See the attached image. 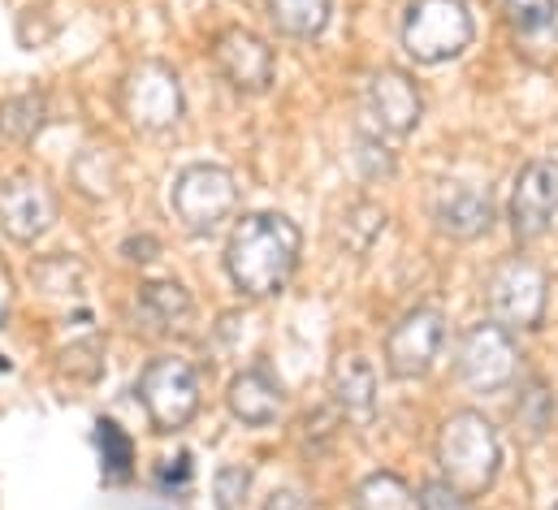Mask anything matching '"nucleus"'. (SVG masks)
Returning a JSON list of instances; mask_svg holds the SVG:
<instances>
[{
    "label": "nucleus",
    "instance_id": "nucleus-20",
    "mask_svg": "<svg viewBox=\"0 0 558 510\" xmlns=\"http://www.w3.org/2000/svg\"><path fill=\"white\" fill-rule=\"evenodd\" d=\"M355 510H420L412 489L395 472H373L355 489Z\"/></svg>",
    "mask_w": 558,
    "mask_h": 510
},
{
    "label": "nucleus",
    "instance_id": "nucleus-4",
    "mask_svg": "<svg viewBox=\"0 0 558 510\" xmlns=\"http://www.w3.org/2000/svg\"><path fill=\"white\" fill-rule=\"evenodd\" d=\"M476 39L472 9L463 0H412L403 22V52L416 65H446Z\"/></svg>",
    "mask_w": 558,
    "mask_h": 510
},
{
    "label": "nucleus",
    "instance_id": "nucleus-10",
    "mask_svg": "<svg viewBox=\"0 0 558 510\" xmlns=\"http://www.w3.org/2000/svg\"><path fill=\"white\" fill-rule=\"evenodd\" d=\"M558 217V160H529L511 191L515 243H537Z\"/></svg>",
    "mask_w": 558,
    "mask_h": 510
},
{
    "label": "nucleus",
    "instance_id": "nucleus-7",
    "mask_svg": "<svg viewBox=\"0 0 558 510\" xmlns=\"http://www.w3.org/2000/svg\"><path fill=\"white\" fill-rule=\"evenodd\" d=\"M459 377L472 393H502L520 377V347L515 333H507L494 320H481L459 342Z\"/></svg>",
    "mask_w": 558,
    "mask_h": 510
},
{
    "label": "nucleus",
    "instance_id": "nucleus-25",
    "mask_svg": "<svg viewBox=\"0 0 558 510\" xmlns=\"http://www.w3.org/2000/svg\"><path fill=\"white\" fill-rule=\"evenodd\" d=\"M247 489H252V472H247V467H239V463L221 467L217 481H213L217 510H243L247 507Z\"/></svg>",
    "mask_w": 558,
    "mask_h": 510
},
{
    "label": "nucleus",
    "instance_id": "nucleus-1",
    "mask_svg": "<svg viewBox=\"0 0 558 510\" xmlns=\"http://www.w3.org/2000/svg\"><path fill=\"white\" fill-rule=\"evenodd\" d=\"M299 252L303 234L286 212H247L226 243V268L247 299H269L294 277Z\"/></svg>",
    "mask_w": 558,
    "mask_h": 510
},
{
    "label": "nucleus",
    "instance_id": "nucleus-27",
    "mask_svg": "<svg viewBox=\"0 0 558 510\" xmlns=\"http://www.w3.org/2000/svg\"><path fill=\"white\" fill-rule=\"evenodd\" d=\"M156 485L169 494V489H186L191 485V454H178V459H165L160 472H156Z\"/></svg>",
    "mask_w": 558,
    "mask_h": 510
},
{
    "label": "nucleus",
    "instance_id": "nucleus-19",
    "mask_svg": "<svg viewBox=\"0 0 558 510\" xmlns=\"http://www.w3.org/2000/svg\"><path fill=\"white\" fill-rule=\"evenodd\" d=\"M96 446H100V476L105 485H126L135 472V441L126 428H118L113 420L96 424Z\"/></svg>",
    "mask_w": 558,
    "mask_h": 510
},
{
    "label": "nucleus",
    "instance_id": "nucleus-2",
    "mask_svg": "<svg viewBox=\"0 0 558 510\" xmlns=\"http://www.w3.org/2000/svg\"><path fill=\"white\" fill-rule=\"evenodd\" d=\"M437 467L450 489H459L463 498H481L502 467V446L494 424L481 411H454L437 437Z\"/></svg>",
    "mask_w": 558,
    "mask_h": 510
},
{
    "label": "nucleus",
    "instance_id": "nucleus-5",
    "mask_svg": "<svg viewBox=\"0 0 558 510\" xmlns=\"http://www.w3.org/2000/svg\"><path fill=\"white\" fill-rule=\"evenodd\" d=\"M546 294H550L546 272H542L533 259H524V255L502 259V264L489 272V286H485L494 325H502L507 333H529V329H537L542 316H546Z\"/></svg>",
    "mask_w": 558,
    "mask_h": 510
},
{
    "label": "nucleus",
    "instance_id": "nucleus-22",
    "mask_svg": "<svg viewBox=\"0 0 558 510\" xmlns=\"http://www.w3.org/2000/svg\"><path fill=\"white\" fill-rule=\"evenodd\" d=\"M550 420H555V398H550V389L542 381L529 385V393H520V406H515V424L524 428V437L529 441H537L546 428H550Z\"/></svg>",
    "mask_w": 558,
    "mask_h": 510
},
{
    "label": "nucleus",
    "instance_id": "nucleus-14",
    "mask_svg": "<svg viewBox=\"0 0 558 510\" xmlns=\"http://www.w3.org/2000/svg\"><path fill=\"white\" fill-rule=\"evenodd\" d=\"M368 118L377 122V130L403 138L420 126L424 118V100H420V87L403 74V70H381L373 74L368 83Z\"/></svg>",
    "mask_w": 558,
    "mask_h": 510
},
{
    "label": "nucleus",
    "instance_id": "nucleus-13",
    "mask_svg": "<svg viewBox=\"0 0 558 510\" xmlns=\"http://www.w3.org/2000/svg\"><path fill=\"white\" fill-rule=\"evenodd\" d=\"M433 221H437V230L446 239L472 243V239H481L494 226V199H489L485 186L450 178V182H441L433 191Z\"/></svg>",
    "mask_w": 558,
    "mask_h": 510
},
{
    "label": "nucleus",
    "instance_id": "nucleus-28",
    "mask_svg": "<svg viewBox=\"0 0 558 510\" xmlns=\"http://www.w3.org/2000/svg\"><path fill=\"white\" fill-rule=\"evenodd\" d=\"M265 510H312V502H307L299 489H278V494L265 502Z\"/></svg>",
    "mask_w": 558,
    "mask_h": 510
},
{
    "label": "nucleus",
    "instance_id": "nucleus-24",
    "mask_svg": "<svg viewBox=\"0 0 558 510\" xmlns=\"http://www.w3.org/2000/svg\"><path fill=\"white\" fill-rule=\"evenodd\" d=\"M0 126L9 130L13 138H35L39 126H44V100L39 96H17V100H9L4 109H0Z\"/></svg>",
    "mask_w": 558,
    "mask_h": 510
},
{
    "label": "nucleus",
    "instance_id": "nucleus-23",
    "mask_svg": "<svg viewBox=\"0 0 558 510\" xmlns=\"http://www.w3.org/2000/svg\"><path fill=\"white\" fill-rule=\"evenodd\" d=\"M507 9V22L520 31V35H542L550 31L558 17V0H502Z\"/></svg>",
    "mask_w": 558,
    "mask_h": 510
},
{
    "label": "nucleus",
    "instance_id": "nucleus-21",
    "mask_svg": "<svg viewBox=\"0 0 558 510\" xmlns=\"http://www.w3.org/2000/svg\"><path fill=\"white\" fill-rule=\"evenodd\" d=\"M381 230H386V212H381L377 204H351L347 217H342V243L355 255L368 252Z\"/></svg>",
    "mask_w": 558,
    "mask_h": 510
},
{
    "label": "nucleus",
    "instance_id": "nucleus-16",
    "mask_svg": "<svg viewBox=\"0 0 558 510\" xmlns=\"http://www.w3.org/2000/svg\"><path fill=\"white\" fill-rule=\"evenodd\" d=\"M226 402H230V411H234L239 424H247V428H269L281 415V402H286V398H281V385L274 381L265 368H247V373H239V377L230 381Z\"/></svg>",
    "mask_w": 558,
    "mask_h": 510
},
{
    "label": "nucleus",
    "instance_id": "nucleus-26",
    "mask_svg": "<svg viewBox=\"0 0 558 510\" xmlns=\"http://www.w3.org/2000/svg\"><path fill=\"white\" fill-rule=\"evenodd\" d=\"M416 507L420 510H472V498H463V494L450 489L446 481H428V485H420Z\"/></svg>",
    "mask_w": 558,
    "mask_h": 510
},
{
    "label": "nucleus",
    "instance_id": "nucleus-29",
    "mask_svg": "<svg viewBox=\"0 0 558 510\" xmlns=\"http://www.w3.org/2000/svg\"><path fill=\"white\" fill-rule=\"evenodd\" d=\"M151 252H156L151 239H131V243H126V259H151Z\"/></svg>",
    "mask_w": 558,
    "mask_h": 510
},
{
    "label": "nucleus",
    "instance_id": "nucleus-30",
    "mask_svg": "<svg viewBox=\"0 0 558 510\" xmlns=\"http://www.w3.org/2000/svg\"><path fill=\"white\" fill-rule=\"evenodd\" d=\"M0 373H9V364H4V355H0Z\"/></svg>",
    "mask_w": 558,
    "mask_h": 510
},
{
    "label": "nucleus",
    "instance_id": "nucleus-8",
    "mask_svg": "<svg viewBox=\"0 0 558 510\" xmlns=\"http://www.w3.org/2000/svg\"><path fill=\"white\" fill-rule=\"evenodd\" d=\"M122 109L135 130L165 134L182 122V83L165 61H143L126 74Z\"/></svg>",
    "mask_w": 558,
    "mask_h": 510
},
{
    "label": "nucleus",
    "instance_id": "nucleus-11",
    "mask_svg": "<svg viewBox=\"0 0 558 510\" xmlns=\"http://www.w3.org/2000/svg\"><path fill=\"white\" fill-rule=\"evenodd\" d=\"M213 57H217V70L226 74V83H230L234 92L260 96V92L274 87V74H278V65H274V48H269L260 35H252L247 26H230V31H221Z\"/></svg>",
    "mask_w": 558,
    "mask_h": 510
},
{
    "label": "nucleus",
    "instance_id": "nucleus-12",
    "mask_svg": "<svg viewBox=\"0 0 558 510\" xmlns=\"http://www.w3.org/2000/svg\"><path fill=\"white\" fill-rule=\"evenodd\" d=\"M57 221V195L39 182V178H9L0 182V230L13 243H35L52 230Z\"/></svg>",
    "mask_w": 558,
    "mask_h": 510
},
{
    "label": "nucleus",
    "instance_id": "nucleus-9",
    "mask_svg": "<svg viewBox=\"0 0 558 510\" xmlns=\"http://www.w3.org/2000/svg\"><path fill=\"white\" fill-rule=\"evenodd\" d=\"M441 342H446V316L437 307L408 312L390 329V338H386V368H390V377H399V381L428 377L437 355H441Z\"/></svg>",
    "mask_w": 558,
    "mask_h": 510
},
{
    "label": "nucleus",
    "instance_id": "nucleus-18",
    "mask_svg": "<svg viewBox=\"0 0 558 510\" xmlns=\"http://www.w3.org/2000/svg\"><path fill=\"white\" fill-rule=\"evenodd\" d=\"M274 26L290 39H316L329 17H333V0H274Z\"/></svg>",
    "mask_w": 558,
    "mask_h": 510
},
{
    "label": "nucleus",
    "instance_id": "nucleus-17",
    "mask_svg": "<svg viewBox=\"0 0 558 510\" xmlns=\"http://www.w3.org/2000/svg\"><path fill=\"white\" fill-rule=\"evenodd\" d=\"M140 316L151 320V329L169 333V329H186L191 325L195 303L178 281H147V286H140Z\"/></svg>",
    "mask_w": 558,
    "mask_h": 510
},
{
    "label": "nucleus",
    "instance_id": "nucleus-31",
    "mask_svg": "<svg viewBox=\"0 0 558 510\" xmlns=\"http://www.w3.org/2000/svg\"><path fill=\"white\" fill-rule=\"evenodd\" d=\"M555 510H558V507H555Z\"/></svg>",
    "mask_w": 558,
    "mask_h": 510
},
{
    "label": "nucleus",
    "instance_id": "nucleus-6",
    "mask_svg": "<svg viewBox=\"0 0 558 510\" xmlns=\"http://www.w3.org/2000/svg\"><path fill=\"white\" fill-rule=\"evenodd\" d=\"M140 402L156 433H178L199 411V373L186 360H151L140 377Z\"/></svg>",
    "mask_w": 558,
    "mask_h": 510
},
{
    "label": "nucleus",
    "instance_id": "nucleus-3",
    "mask_svg": "<svg viewBox=\"0 0 558 510\" xmlns=\"http://www.w3.org/2000/svg\"><path fill=\"white\" fill-rule=\"evenodd\" d=\"M239 208V182L226 165H186L169 186V212L195 239L217 234Z\"/></svg>",
    "mask_w": 558,
    "mask_h": 510
},
{
    "label": "nucleus",
    "instance_id": "nucleus-15",
    "mask_svg": "<svg viewBox=\"0 0 558 510\" xmlns=\"http://www.w3.org/2000/svg\"><path fill=\"white\" fill-rule=\"evenodd\" d=\"M329 393H333V402L342 406L347 420L373 424V415H377V368L360 351H342L329 368Z\"/></svg>",
    "mask_w": 558,
    "mask_h": 510
}]
</instances>
